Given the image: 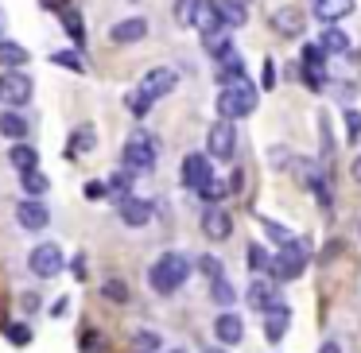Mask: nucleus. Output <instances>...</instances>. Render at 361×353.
Instances as JSON below:
<instances>
[{"label": "nucleus", "mask_w": 361, "mask_h": 353, "mask_svg": "<svg viewBox=\"0 0 361 353\" xmlns=\"http://www.w3.org/2000/svg\"><path fill=\"white\" fill-rule=\"evenodd\" d=\"M190 268H195L190 256H183V252H164V256L148 268L152 291H159V295H175V291L190 280Z\"/></svg>", "instance_id": "nucleus-1"}, {"label": "nucleus", "mask_w": 361, "mask_h": 353, "mask_svg": "<svg viewBox=\"0 0 361 353\" xmlns=\"http://www.w3.org/2000/svg\"><path fill=\"white\" fill-rule=\"evenodd\" d=\"M257 101H260L257 86H252L249 78H241V82H233V86H221L218 113H221V120H237V117H249V113L257 109Z\"/></svg>", "instance_id": "nucleus-2"}, {"label": "nucleus", "mask_w": 361, "mask_h": 353, "mask_svg": "<svg viewBox=\"0 0 361 353\" xmlns=\"http://www.w3.org/2000/svg\"><path fill=\"white\" fill-rule=\"evenodd\" d=\"M121 159H125V167H128L133 175L152 171V167H156V159H159V140H156L152 132H144V128H136V132L125 140Z\"/></svg>", "instance_id": "nucleus-3"}, {"label": "nucleus", "mask_w": 361, "mask_h": 353, "mask_svg": "<svg viewBox=\"0 0 361 353\" xmlns=\"http://www.w3.org/2000/svg\"><path fill=\"white\" fill-rule=\"evenodd\" d=\"M307 244L303 241H288L283 244L280 252H276V268H272V275L276 280H299V275H303V268H307Z\"/></svg>", "instance_id": "nucleus-4"}, {"label": "nucleus", "mask_w": 361, "mask_h": 353, "mask_svg": "<svg viewBox=\"0 0 361 353\" xmlns=\"http://www.w3.org/2000/svg\"><path fill=\"white\" fill-rule=\"evenodd\" d=\"M27 268H32V275H39V280H55L59 272H63V249H59L55 241H43L32 249V256H27Z\"/></svg>", "instance_id": "nucleus-5"}, {"label": "nucleus", "mask_w": 361, "mask_h": 353, "mask_svg": "<svg viewBox=\"0 0 361 353\" xmlns=\"http://www.w3.org/2000/svg\"><path fill=\"white\" fill-rule=\"evenodd\" d=\"M237 151V128L233 120H214L206 132V156L210 159H233Z\"/></svg>", "instance_id": "nucleus-6"}, {"label": "nucleus", "mask_w": 361, "mask_h": 353, "mask_svg": "<svg viewBox=\"0 0 361 353\" xmlns=\"http://www.w3.org/2000/svg\"><path fill=\"white\" fill-rule=\"evenodd\" d=\"M32 78L24 70H4L0 74V101L8 105V109H20V105L32 101Z\"/></svg>", "instance_id": "nucleus-7"}, {"label": "nucleus", "mask_w": 361, "mask_h": 353, "mask_svg": "<svg viewBox=\"0 0 361 353\" xmlns=\"http://www.w3.org/2000/svg\"><path fill=\"white\" fill-rule=\"evenodd\" d=\"M175 86H179V70H171V66H156V70H148V74H144V78H140V86H136V89H140V94L148 97L152 105H156L159 97H167Z\"/></svg>", "instance_id": "nucleus-8"}, {"label": "nucleus", "mask_w": 361, "mask_h": 353, "mask_svg": "<svg viewBox=\"0 0 361 353\" xmlns=\"http://www.w3.org/2000/svg\"><path fill=\"white\" fill-rule=\"evenodd\" d=\"M214 179V167H210V156H202V151H190L187 159H183V187L187 190H202L206 182Z\"/></svg>", "instance_id": "nucleus-9"}, {"label": "nucleus", "mask_w": 361, "mask_h": 353, "mask_svg": "<svg viewBox=\"0 0 361 353\" xmlns=\"http://www.w3.org/2000/svg\"><path fill=\"white\" fill-rule=\"evenodd\" d=\"M16 221L24 233H43V229L51 225V210L39 202V198H24V202L16 206Z\"/></svg>", "instance_id": "nucleus-10"}, {"label": "nucleus", "mask_w": 361, "mask_h": 353, "mask_svg": "<svg viewBox=\"0 0 361 353\" xmlns=\"http://www.w3.org/2000/svg\"><path fill=\"white\" fill-rule=\"evenodd\" d=\"M272 32L283 35V39H299V35L307 32V16L295 8V4H288V8H276V12H272Z\"/></svg>", "instance_id": "nucleus-11"}, {"label": "nucleus", "mask_w": 361, "mask_h": 353, "mask_svg": "<svg viewBox=\"0 0 361 353\" xmlns=\"http://www.w3.org/2000/svg\"><path fill=\"white\" fill-rule=\"evenodd\" d=\"M202 233H206V241H229V233H233V218H229L221 206H206L202 210Z\"/></svg>", "instance_id": "nucleus-12"}, {"label": "nucleus", "mask_w": 361, "mask_h": 353, "mask_svg": "<svg viewBox=\"0 0 361 353\" xmlns=\"http://www.w3.org/2000/svg\"><path fill=\"white\" fill-rule=\"evenodd\" d=\"M43 4L59 12V20H63L66 35H71V39L82 47V43H86V27H82V16H78V8H74L71 0H43Z\"/></svg>", "instance_id": "nucleus-13"}, {"label": "nucleus", "mask_w": 361, "mask_h": 353, "mask_svg": "<svg viewBox=\"0 0 361 353\" xmlns=\"http://www.w3.org/2000/svg\"><path fill=\"white\" fill-rule=\"evenodd\" d=\"M152 213H156V206L148 202V198H125V202H121V221H125L128 229H144L152 221Z\"/></svg>", "instance_id": "nucleus-14"}, {"label": "nucleus", "mask_w": 361, "mask_h": 353, "mask_svg": "<svg viewBox=\"0 0 361 353\" xmlns=\"http://www.w3.org/2000/svg\"><path fill=\"white\" fill-rule=\"evenodd\" d=\"M280 303V291H276V283L268 280V275H252L249 283V306L252 311H268V306Z\"/></svg>", "instance_id": "nucleus-15"}, {"label": "nucleus", "mask_w": 361, "mask_h": 353, "mask_svg": "<svg viewBox=\"0 0 361 353\" xmlns=\"http://www.w3.org/2000/svg\"><path fill=\"white\" fill-rule=\"evenodd\" d=\"M214 337H218L221 345H237L245 337V322H241V314H233V311H221L218 318H214Z\"/></svg>", "instance_id": "nucleus-16"}, {"label": "nucleus", "mask_w": 361, "mask_h": 353, "mask_svg": "<svg viewBox=\"0 0 361 353\" xmlns=\"http://www.w3.org/2000/svg\"><path fill=\"white\" fill-rule=\"evenodd\" d=\"M190 27H198V32H202V39L206 35H214V32H221V12H218V0H198L195 4V24Z\"/></svg>", "instance_id": "nucleus-17"}, {"label": "nucleus", "mask_w": 361, "mask_h": 353, "mask_svg": "<svg viewBox=\"0 0 361 353\" xmlns=\"http://www.w3.org/2000/svg\"><path fill=\"white\" fill-rule=\"evenodd\" d=\"M288 322H291V306L288 303H276L264 311V337L268 342H283L288 334Z\"/></svg>", "instance_id": "nucleus-18"}, {"label": "nucleus", "mask_w": 361, "mask_h": 353, "mask_svg": "<svg viewBox=\"0 0 361 353\" xmlns=\"http://www.w3.org/2000/svg\"><path fill=\"white\" fill-rule=\"evenodd\" d=\"M144 35H148V20H144V16L121 20V24H113V27H109V39H113V43H121V47H125V43H140Z\"/></svg>", "instance_id": "nucleus-19"}, {"label": "nucleus", "mask_w": 361, "mask_h": 353, "mask_svg": "<svg viewBox=\"0 0 361 353\" xmlns=\"http://www.w3.org/2000/svg\"><path fill=\"white\" fill-rule=\"evenodd\" d=\"M353 12V0H314V16L322 20V24H338V20H345Z\"/></svg>", "instance_id": "nucleus-20"}, {"label": "nucleus", "mask_w": 361, "mask_h": 353, "mask_svg": "<svg viewBox=\"0 0 361 353\" xmlns=\"http://www.w3.org/2000/svg\"><path fill=\"white\" fill-rule=\"evenodd\" d=\"M8 163L16 167L20 175L39 171V151H35L32 144H12V148H8Z\"/></svg>", "instance_id": "nucleus-21"}, {"label": "nucleus", "mask_w": 361, "mask_h": 353, "mask_svg": "<svg viewBox=\"0 0 361 353\" xmlns=\"http://www.w3.org/2000/svg\"><path fill=\"white\" fill-rule=\"evenodd\" d=\"M0 136H4V140H12V144H24L27 120L20 117L16 109H4V113H0Z\"/></svg>", "instance_id": "nucleus-22"}, {"label": "nucleus", "mask_w": 361, "mask_h": 353, "mask_svg": "<svg viewBox=\"0 0 361 353\" xmlns=\"http://www.w3.org/2000/svg\"><path fill=\"white\" fill-rule=\"evenodd\" d=\"M97 148V132L94 125H78L71 132V144H66V156H86V151Z\"/></svg>", "instance_id": "nucleus-23"}, {"label": "nucleus", "mask_w": 361, "mask_h": 353, "mask_svg": "<svg viewBox=\"0 0 361 353\" xmlns=\"http://www.w3.org/2000/svg\"><path fill=\"white\" fill-rule=\"evenodd\" d=\"M218 12H221V24H226V27H245V24H249V8H245V0H218Z\"/></svg>", "instance_id": "nucleus-24"}, {"label": "nucleus", "mask_w": 361, "mask_h": 353, "mask_svg": "<svg viewBox=\"0 0 361 353\" xmlns=\"http://www.w3.org/2000/svg\"><path fill=\"white\" fill-rule=\"evenodd\" d=\"M319 47L326 51V58L330 55H350V35L338 32V27H326V32L319 35Z\"/></svg>", "instance_id": "nucleus-25"}, {"label": "nucleus", "mask_w": 361, "mask_h": 353, "mask_svg": "<svg viewBox=\"0 0 361 353\" xmlns=\"http://www.w3.org/2000/svg\"><path fill=\"white\" fill-rule=\"evenodd\" d=\"M0 66H4V70H24V66H27V51L20 47V43L4 39V43H0Z\"/></svg>", "instance_id": "nucleus-26"}, {"label": "nucleus", "mask_w": 361, "mask_h": 353, "mask_svg": "<svg viewBox=\"0 0 361 353\" xmlns=\"http://www.w3.org/2000/svg\"><path fill=\"white\" fill-rule=\"evenodd\" d=\"M245 256H249V272L252 275H264V272H272V268H276V256H268V249H264V244H257V241L249 244Z\"/></svg>", "instance_id": "nucleus-27"}, {"label": "nucleus", "mask_w": 361, "mask_h": 353, "mask_svg": "<svg viewBox=\"0 0 361 353\" xmlns=\"http://www.w3.org/2000/svg\"><path fill=\"white\" fill-rule=\"evenodd\" d=\"M20 187H24L27 198H43L51 182H47V175H43V171H27V175H20Z\"/></svg>", "instance_id": "nucleus-28"}, {"label": "nucleus", "mask_w": 361, "mask_h": 353, "mask_svg": "<svg viewBox=\"0 0 361 353\" xmlns=\"http://www.w3.org/2000/svg\"><path fill=\"white\" fill-rule=\"evenodd\" d=\"M210 299H214L218 306H229V303L237 299V291H233V283H229V275H221V280L210 283Z\"/></svg>", "instance_id": "nucleus-29"}, {"label": "nucleus", "mask_w": 361, "mask_h": 353, "mask_svg": "<svg viewBox=\"0 0 361 353\" xmlns=\"http://www.w3.org/2000/svg\"><path fill=\"white\" fill-rule=\"evenodd\" d=\"M226 194H229V187L221 179H210L202 190H198V198H202L206 206H221V198H226Z\"/></svg>", "instance_id": "nucleus-30"}, {"label": "nucleus", "mask_w": 361, "mask_h": 353, "mask_svg": "<svg viewBox=\"0 0 361 353\" xmlns=\"http://www.w3.org/2000/svg\"><path fill=\"white\" fill-rule=\"evenodd\" d=\"M195 264H198V272H202L210 283L226 275V268H221V260H218V256H195Z\"/></svg>", "instance_id": "nucleus-31"}, {"label": "nucleus", "mask_w": 361, "mask_h": 353, "mask_svg": "<svg viewBox=\"0 0 361 353\" xmlns=\"http://www.w3.org/2000/svg\"><path fill=\"white\" fill-rule=\"evenodd\" d=\"M102 295L109 299V303H128V283L125 280H105L102 283Z\"/></svg>", "instance_id": "nucleus-32"}, {"label": "nucleus", "mask_w": 361, "mask_h": 353, "mask_svg": "<svg viewBox=\"0 0 361 353\" xmlns=\"http://www.w3.org/2000/svg\"><path fill=\"white\" fill-rule=\"evenodd\" d=\"M51 63H55V66H66V70H74V74L86 70V63H82L74 51H55V55H51Z\"/></svg>", "instance_id": "nucleus-33"}, {"label": "nucleus", "mask_w": 361, "mask_h": 353, "mask_svg": "<svg viewBox=\"0 0 361 353\" xmlns=\"http://www.w3.org/2000/svg\"><path fill=\"white\" fill-rule=\"evenodd\" d=\"M125 105H128V113H133V117H148V109H152V101L140 94V89H133V94L125 97Z\"/></svg>", "instance_id": "nucleus-34"}, {"label": "nucleus", "mask_w": 361, "mask_h": 353, "mask_svg": "<svg viewBox=\"0 0 361 353\" xmlns=\"http://www.w3.org/2000/svg\"><path fill=\"white\" fill-rule=\"evenodd\" d=\"M133 349H136V353H156V349H159V337L148 334V330H140V334L133 337Z\"/></svg>", "instance_id": "nucleus-35"}, {"label": "nucleus", "mask_w": 361, "mask_h": 353, "mask_svg": "<svg viewBox=\"0 0 361 353\" xmlns=\"http://www.w3.org/2000/svg\"><path fill=\"white\" fill-rule=\"evenodd\" d=\"M195 4H198V0H179V4H175V20H179L183 27L195 24Z\"/></svg>", "instance_id": "nucleus-36"}, {"label": "nucleus", "mask_w": 361, "mask_h": 353, "mask_svg": "<svg viewBox=\"0 0 361 353\" xmlns=\"http://www.w3.org/2000/svg\"><path fill=\"white\" fill-rule=\"evenodd\" d=\"M4 334H8L12 345H27V342H32V330H27V326H16V322H8V326H4Z\"/></svg>", "instance_id": "nucleus-37"}, {"label": "nucleus", "mask_w": 361, "mask_h": 353, "mask_svg": "<svg viewBox=\"0 0 361 353\" xmlns=\"http://www.w3.org/2000/svg\"><path fill=\"white\" fill-rule=\"evenodd\" d=\"M345 132H350V140H361V113L357 109H345Z\"/></svg>", "instance_id": "nucleus-38"}, {"label": "nucleus", "mask_w": 361, "mask_h": 353, "mask_svg": "<svg viewBox=\"0 0 361 353\" xmlns=\"http://www.w3.org/2000/svg\"><path fill=\"white\" fill-rule=\"evenodd\" d=\"M264 229H268V237H272V241H280V244H288V241H295V237L288 233V229L280 225V221H264Z\"/></svg>", "instance_id": "nucleus-39"}, {"label": "nucleus", "mask_w": 361, "mask_h": 353, "mask_svg": "<svg viewBox=\"0 0 361 353\" xmlns=\"http://www.w3.org/2000/svg\"><path fill=\"white\" fill-rule=\"evenodd\" d=\"M105 194H109V182H86V198H90V202H102Z\"/></svg>", "instance_id": "nucleus-40"}, {"label": "nucleus", "mask_w": 361, "mask_h": 353, "mask_svg": "<svg viewBox=\"0 0 361 353\" xmlns=\"http://www.w3.org/2000/svg\"><path fill=\"white\" fill-rule=\"evenodd\" d=\"M272 86H276V66L264 63V89H272Z\"/></svg>", "instance_id": "nucleus-41"}, {"label": "nucleus", "mask_w": 361, "mask_h": 353, "mask_svg": "<svg viewBox=\"0 0 361 353\" xmlns=\"http://www.w3.org/2000/svg\"><path fill=\"white\" fill-rule=\"evenodd\" d=\"M74 275H78V280L86 275V256H74Z\"/></svg>", "instance_id": "nucleus-42"}, {"label": "nucleus", "mask_w": 361, "mask_h": 353, "mask_svg": "<svg viewBox=\"0 0 361 353\" xmlns=\"http://www.w3.org/2000/svg\"><path fill=\"white\" fill-rule=\"evenodd\" d=\"M319 353H342V345H338V342H322Z\"/></svg>", "instance_id": "nucleus-43"}, {"label": "nucleus", "mask_w": 361, "mask_h": 353, "mask_svg": "<svg viewBox=\"0 0 361 353\" xmlns=\"http://www.w3.org/2000/svg\"><path fill=\"white\" fill-rule=\"evenodd\" d=\"M350 175H353V182H361V156L350 163Z\"/></svg>", "instance_id": "nucleus-44"}, {"label": "nucleus", "mask_w": 361, "mask_h": 353, "mask_svg": "<svg viewBox=\"0 0 361 353\" xmlns=\"http://www.w3.org/2000/svg\"><path fill=\"white\" fill-rule=\"evenodd\" d=\"M0 43H4V32H0Z\"/></svg>", "instance_id": "nucleus-45"}, {"label": "nucleus", "mask_w": 361, "mask_h": 353, "mask_svg": "<svg viewBox=\"0 0 361 353\" xmlns=\"http://www.w3.org/2000/svg\"><path fill=\"white\" fill-rule=\"evenodd\" d=\"M171 353H183V349H171Z\"/></svg>", "instance_id": "nucleus-46"}]
</instances>
